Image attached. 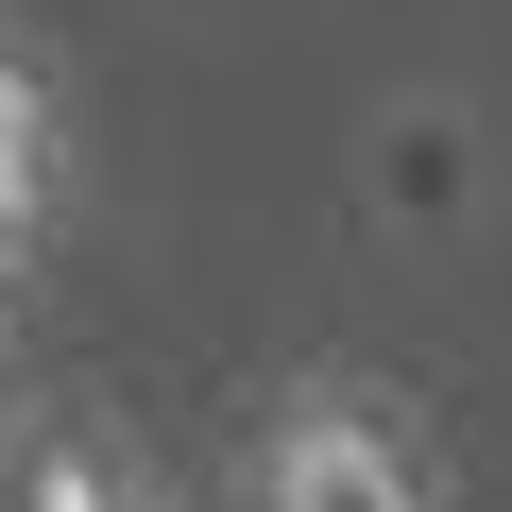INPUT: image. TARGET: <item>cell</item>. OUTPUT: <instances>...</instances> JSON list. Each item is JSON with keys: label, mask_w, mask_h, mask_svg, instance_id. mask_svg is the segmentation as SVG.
Wrapping results in <instances>:
<instances>
[{"label": "cell", "mask_w": 512, "mask_h": 512, "mask_svg": "<svg viewBox=\"0 0 512 512\" xmlns=\"http://www.w3.org/2000/svg\"><path fill=\"white\" fill-rule=\"evenodd\" d=\"M0 512H188L103 410H18L0 427Z\"/></svg>", "instance_id": "7a4b0ae2"}, {"label": "cell", "mask_w": 512, "mask_h": 512, "mask_svg": "<svg viewBox=\"0 0 512 512\" xmlns=\"http://www.w3.org/2000/svg\"><path fill=\"white\" fill-rule=\"evenodd\" d=\"M239 512H444V444L376 359H291L239 427Z\"/></svg>", "instance_id": "6da1fadb"}, {"label": "cell", "mask_w": 512, "mask_h": 512, "mask_svg": "<svg viewBox=\"0 0 512 512\" xmlns=\"http://www.w3.org/2000/svg\"><path fill=\"white\" fill-rule=\"evenodd\" d=\"M52 222H69V86L0 35V274H18Z\"/></svg>", "instance_id": "3957f363"}]
</instances>
